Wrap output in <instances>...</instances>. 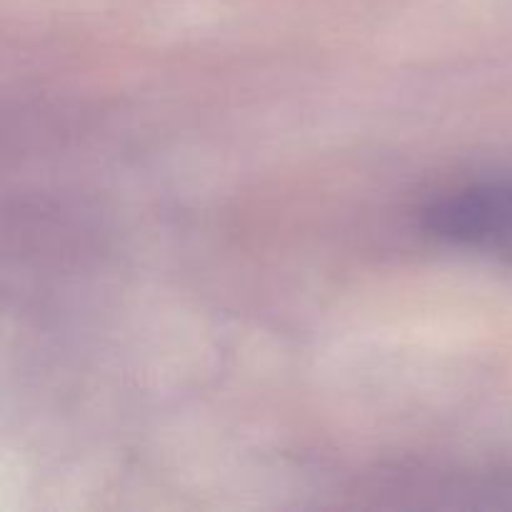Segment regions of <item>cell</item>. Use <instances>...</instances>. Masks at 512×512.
<instances>
[{"label":"cell","mask_w":512,"mask_h":512,"mask_svg":"<svg viewBox=\"0 0 512 512\" xmlns=\"http://www.w3.org/2000/svg\"><path fill=\"white\" fill-rule=\"evenodd\" d=\"M425 233L450 248L512 268V180H488L448 190L420 215Z\"/></svg>","instance_id":"1"}]
</instances>
